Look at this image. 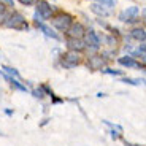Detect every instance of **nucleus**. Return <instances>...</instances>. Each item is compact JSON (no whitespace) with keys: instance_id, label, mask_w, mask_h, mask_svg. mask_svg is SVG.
<instances>
[{"instance_id":"obj_1","label":"nucleus","mask_w":146,"mask_h":146,"mask_svg":"<svg viewBox=\"0 0 146 146\" xmlns=\"http://www.w3.org/2000/svg\"><path fill=\"white\" fill-rule=\"evenodd\" d=\"M3 27H7V29H13V30H19V32H24V30L29 29V24H27L26 18H24L21 13L13 11V13H10L8 18L5 19Z\"/></svg>"},{"instance_id":"obj_2","label":"nucleus","mask_w":146,"mask_h":146,"mask_svg":"<svg viewBox=\"0 0 146 146\" xmlns=\"http://www.w3.org/2000/svg\"><path fill=\"white\" fill-rule=\"evenodd\" d=\"M59 60H60V67H62L64 70H72V68H75V67H78L81 64V56H80V52L67 51V52H64V54H60Z\"/></svg>"},{"instance_id":"obj_3","label":"nucleus","mask_w":146,"mask_h":146,"mask_svg":"<svg viewBox=\"0 0 146 146\" xmlns=\"http://www.w3.org/2000/svg\"><path fill=\"white\" fill-rule=\"evenodd\" d=\"M51 19H52V26H54L59 32H67V30L70 29V26L73 24V16L68 15V13H64V11L54 15Z\"/></svg>"},{"instance_id":"obj_4","label":"nucleus","mask_w":146,"mask_h":146,"mask_svg":"<svg viewBox=\"0 0 146 146\" xmlns=\"http://www.w3.org/2000/svg\"><path fill=\"white\" fill-rule=\"evenodd\" d=\"M105 64H106V59L103 56H89L88 60H86V67H88L91 72H102L105 68Z\"/></svg>"},{"instance_id":"obj_5","label":"nucleus","mask_w":146,"mask_h":146,"mask_svg":"<svg viewBox=\"0 0 146 146\" xmlns=\"http://www.w3.org/2000/svg\"><path fill=\"white\" fill-rule=\"evenodd\" d=\"M35 11L44 19V21H48V19H51L52 16H54V8L51 7V3H48L46 0H38V2H36V10Z\"/></svg>"},{"instance_id":"obj_6","label":"nucleus","mask_w":146,"mask_h":146,"mask_svg":"<svg viewBox=\"0 0 146 146\" xmlns=\"http://www.w3.org/2000/svg\"><path fill=\"white\" fill-rule=\"evenodd\" d=\"M86 32L88 30L84 29V26L81 22H73L72 26H70V29L65 32V35H67V38H80V40H83Z\"/></svg>"},{"instance_id":"obj_7","label":"nucleus","mask_w":146,"mask_h":146,"mask_svg":"<svg viewBox=\"0 0 146 146\" xmlns=\"http://www.w3.org/2000/svg\"><path fill=\"white\" fill-rule=\"evenodd\" d=\"M84 43H86V48H91L92 51H95V49H99L100 48V36L97 35V32L95 30H88L86 32V35H84Z\"/></svg>"},{"instance_id":"obj_8","label":"nucleus","mask_w":146,"mask_h":146,"mask_svg":"<svg viewBox=\"0 0 146 146\" xmlns=\"http://www.w3.org/2000/svg\"><path fill=\"white\" fill-rule=\"evenodd\" d=\"M138 13H140L138 7H129V8H125L124 11H121L119 13V19L122 22H135Z\"/></svg>"},{"instance_id":"obj_9","label":"nucleus","mask_w":146,"mask_h":146,"mask_svg":"<svg viewBox=\"0 0 146 146\" xmlns=\"http://www.w3.org/2000/svg\"><path fill=\"white\" fill-rule=\"evenodd\" d=\"M68 51H75V52H83L86 49V43L84 40H80V38H67L65 41Z\"/></svg>"},{"instance_id":"obj_10","label":"nucleus","mask_w":146,"mask_h":146,"mask_svg":"<svg viewBox=\"0 0 146 146\" xmlns=\"http://www.w3.org/2000/svg\"><path fill=\"white\" fill-rule=\"evenodd\" d=\"M35 26H36V29L40 30V32H43L46 36H49V38H52V40H60L59 33H57V32H54V30H52L49 26H46L44 22H36Z\"/></svg>"},{"instance_id":"obj_11","label":"nucleus","mask_w":146,"mask_h":146,"mask_svg":"<svg viewBox=\"0 0 146 146\" xmlns=\"http://www.w3.org/2000/svg\"><path fill=\"white\" fill-rule=\"evenodd\" d=\"M7 81L10 83V86L15 91H19V92H29V88H27V84L24 83V81H21V80H16V78H10L7 75Z\"/></svg>"},{"instance_id":"obj_12","label":"nucleus","mask_w":146,"mask_h":146,"mask_svg":"<svg viewBox=\"0 0 146 146\" xmlns=\"http://www.w3.org/2000/svg\"><path fill=\"white\" fill-rule=\"evenodd\" d=\"M117 62L122 67H127V68H140V64L135 60V57L132 56H122V57L117 59Z\"/></svg>"},{"instance_id":"obj_13","label":"nucleus","mask_w":146,"mask_h":146,"mask_svg":"<svg viewBox=\"0 0 146 146\" xmlns=\"http://www.w3.org/2000/svg\"><path fill=\"white\" fill-rule=\"evenodd\" d=\"M130 36L137 41H145L146 40V30L141 27H135V29L130 30Z\"/></svg>"},{"instance_id":"obj_14","label":"nucleus","mask_w":146,"mask_h":146,"mask_svg":"<svg viewBox=\"0 0 146 146\" xmlns=\"http://www.w3.org/2000/svg\"><path fill=\"white\" fill-rule=\"evenodd\" d=\"M91 11L92 13H95L97 16H110V10L106 7H102V5H99V3H92L91 5Z\"/></svg>"},{"instance_id":"obj_15","label":"nucleus","mask_w":146,"mask_h":146,"mask_svg":"<svg viewBox=\"0 0 146 146\" xmlns=\"http://www.w3.org/2000/svg\"><path fill=\"white\" fill-rule=\"evenodd\" d=\"M2 70H3V72H5V75H8L10 78H16V80H21V81H24V80H22V76H21V73H19L16 68H13V67L3 65V67H2ZM24 83H26V81H24Z\"/></svg>"},{"instance_id":"obj_16","label":"nucleus","mask_w":146,"mask_h":146,"mask_svg":"<svg viewBox=\"0 0 146 146\" xmlns=\"http://www.w3.org/2000/svg\"><path fill=\"white\" fill-rule=\"evenodd\" d=\"M30 94H32V97H33V99L40 100V102H41V100H44V99H46V94H44V91L40 88V86H38V88H33L32 91H30Z\"/></svg>"},{"instance_id":"obj_17","label":"nucleus","mask_w":146,"mask_h":146,"mask_svg":"<svg viewBox=\"0 0 146 146\" xmlns=\"http://www.w3.org/2000/svg\"><path fill=\"white\" fill-rule=\"evenodd\" d=\"M40 88L43 89V91H44V94H46V97H49V99L56 95V94H54V91L51 89V86H49V84H46V83H41V84H40Z\"/></svg>"},{"instance_id":"obj_18","label":"nucleus","mask_w":146,"mask_h":146,"mask_svg":"<svg viewBox=\"0 0 146 146\" xmlns=\"http://www.w3.org/2000/svg\"><path fill=\"white\" fill-rule=\"evenodd\" d=\"M102 73L105 75H111V76H121L122 75V70H114V68H103Z\"/></svg>"},{"instance_id":"obj_19","label":"nucleus","mask_w":146,"mask_h":146,"mask_svg":"<svg viewBox=\"0 0 146 146\" xmlns=\"http://www.w3.org/2000/svg\"><path fill=\"white\" fill-rule=\"evenodd\" d=\"M122 83L130 84V86H140V80H135V78H122Z\"/></svg>"},{"instance_id":"obj_20","label":"nucleus","mask_w":146,"mask_h":146,"mask_svg":"<svg viewBox=\"0 0 146 146\" xmlns=\"http://www.w3.org/2000/svg\"><path fill=\"white\" fill-rule=\"evenodd\" d=\"M99 5H103L106 8H113L114 7V0H95Z\"/></svg>"},{"instance_id":"obj_21","label":"nucleus","mask_w":146,"mask_h":146,"mask_svg":"<svg viewBox=\"0 0 146 146\" xmlns=\"http://www.w3.org/2000/svg\"><path fill=\"white\" fill-rule=\"evenodd\" d=\"M102 122H103L105 125H108L110 129H114V130H119V132H122V127H121L119 124H113V122H110V121H106V119H103Z\"/></svg>"},{"instance_id":"obj_22","label":"nucleus","mask_w":146,"mask_h":146,"mask_svg":"<svg viewBox=\"0 0 146 146\" xmlns=\"http://www.w3.org/2000/svg\"><path fill=\"white\" fill-rule=\"evenodd\" d=\"M108 133H110V137H111V140H114V141H116V140H121V133H122V132L111 129V130H110Z\"/></svg>"},{"instance_id":"obj_23","label":"nucleus","mask_w":146,"mask_h":146,"mask_svg":"<svg viewBox=\"0 0 146 146\" xmlns=\"http://www.w3.org/2000/svg\"><path fill=\"white\" fill-rule=\"evenodd\" d=\"M138 64H140V68H146V54H138Z\"/></svg>"},{"instance_id":"obj_24","label":"nucleus","mask_w":146,"mask_h":146,"mask_svg":"<svg viewBox=\"0 0 146 146\" xmlns=\"http://www.w3.org/2000/svg\"><path fill=\"white\" fill-rule=\"evenodd\" d=\"M0 3L7 8H13L15 7V0H0Z\"/></svg>"},{"instance_id":"obj_25","label":"nucleus","mask_w":146,"mask_h":146,"mask_svg":"<svg viewBox=\"0 0 146 146\" xmlns=\"http://www.w3.org/2000/svg\"><path fill=\"white\" fill-rule=\"evenodd\" d=\"M59 103H64V99H62V97H57V95L51 97V105H59Z\"/></svg>"},{"instance_id":"obj_26","label":"nucleus","mask_w":146,"mask_h":146,"mask_svg":"<svg viewBox=\"0 0 146 146\" xmlns=\"http://www.w3.org/2000/svg\"><path fill=\"white\" fill-rule=\"evenodd\" d=\"M106 43H108L110 46H116V44H117V40L114 38V36H106Z\"/></svg>"},{"instance_id":"obj_27","label":"nucleus","mask_w":146,"mask_h":146,"mask_svg":"<svg viewBox=\"0 0 146 146\" xmlns=\"http://www.w3.org/2000/svg\"><path fill=\"white\" fill-rule=\"evenodd\" d=\"M33 2H35V0H19V3L24 5V7H32Z\"/></svg>"},{"instance_id":"obj_28","label":"nucleus","mask_w":146,"mask_h":146,"mask_svg":"<svg viewBox=\"0 0 146 146\" xmlns=\"http://www.w3.org/2000/svg\"><path fill=\"white\" fill-rule=\"evenodd\" d=\"M49 121H51V117H44V119L41 121V122H40L38 125H40V127H44L46 124H49Z\"/></svg>"},{"instance_id":"obj_29","label":"nucleus","mask_w":146,"mask_h":146,"mask_svg":"<svg viewBox=\"0 0 146 146\" xmlns=\"http://www.w3.org/2000/svg\"><path fill=\"white\" fill-rule=\"evenodd\" d=\"M3 113L7 114V116H11V114H15V110H11V108H5V110H3Z\"/></svg>"},{"instance_id":"obj_30","label":"nucleus","mask_w":146,"mask_h":146,"mask_svg":"<svg viewBox=\"0 0 146 146\" xmlns=\"http://www.w3.org/2000/svg\"><path fill=\"white\" fill-rule=\"evenodd\" d=\"M141 13H143V21H145V24H146V8H143Z\"/></svg>"},{"instance_id":"obj_31","label":"nucleus","mask_w":146,"mask_h":146,"mask_svg":"<svg viewBox=\"0 0 146 146\" xmlns=\"http://www.w3.org/2000/svg\"><path fill=\"white\" fill-rule=\"evenodd\" d=\"M97 97H99V99H102V97H106V94H103V92H97Z\"/></svg>"},{"instance_id":"obj_32","label":"nucleus","mask_w":146,"mask_h":146,"mask_svg":"<svg viewBox=\"0 0 146 146\" xmlns=\"http://www.w3.org/2000/svg\"><path fill=\"white\" fill-rule=\"evenodd\" d=\"M2 11H7V7H3V5L0 3V13H2Z\"/></svg>"},{"instance_id":"obj_33","label":"nucleus","mask_w":146,"mask_h":146,"mask_svg":"<svg viewBox=\"0 0 146 146\" xmlns=\"http://www.w3.org/2000/svg\"><path fill=\"white\" fill-rule=\"evenodd\" d=\"M140 84H145V86H146V80H143V78H140Z\"/></svg>"},{"instance_id":"obj_34","label":"nucleus","mask_w":146,"mask_h":146,"mask_svg":"<svg viewBox=\"0 0 146 146\" xmlns=\"http://www.w3.org/2000/svg\"><path fill=\"white\" fill-rule=\"evenodd\" d=\"M0 137H3V132H2V130H0Z\"/></svg>"},{"instance_id":"obj_35","label":"nucleus","mask_w":146,"mask_h":146,"mask_svg":"<svg viewBox=\"0 0 146 146\" xmlns=\"http://www.w3.org/2000/svg\"><path fill=\"white\" fill-rule=\"evenodd\" d=\"M0 57H2V52H0Z\"/></svg>"},{"instance_id":"obj_36","label":"nucleus","mask_w":146,"mask_h":146,"mask_svg":"<svg viewBox=\"0 0 146 146\" xmlns=\"http://www.w3.org/2000/svg\"><path fill=\"white\" fill-rule=\"evenodd\" d=\"M36 2H38V0H36Z\"/></svg>"}]
</instances>
